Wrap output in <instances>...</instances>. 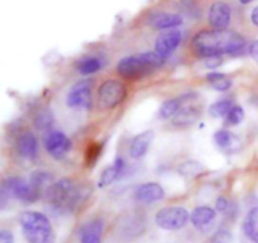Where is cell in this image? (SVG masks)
<instances>
[{
	"label": "cell",
	"instance_id": "1",
	"mask_svg": "<svg viewBox=\"0 0 258 243\" xmlns=\"http://www.w3.org/2000/svg\"><path fill=\"white\" fill-rule=\"evenodd\" d=\"M246 40L239 33L231 30H202L191 40V49L202 59L239 52Z\"/></svg>",
	"mask_w": 258,
	"mask_h": 243
},
{
	"label": "cell",
	"instance_id": "2",
	"mask_svg": "<svg viewBox=\"0 0 258 243\" xmlns=\"http://www.w3.org/2000/svg\"><path fill=\"white\" fill-rule=\"evenodd\" d=\"M87 196L88 192L70 178L55 181L45 191V201L58 213L75 212Z\"/></svg>",
	"mask_w": 258,
	"mask_h": 243
},
{
	"label": "cell",
	"instance_id": "3",
	"mask_svg": "<svg viewBox=\"0 0 258 243\" xmlns=\"http://www.w3.org/2000/svg\"><path fill=\"white\" fill-rule=\"evenodd\" d=\"M23 234L28 243H54L55 236L44 214L35 211L22 212L19 216Z\"/></svg>",
	"mask_w": 258,
	"mask_h": 243
},
{
	"label": "cell",
	"instance_id": "4",
	"mask_svg": "<svg viewBox=\"0 0 258 243\" xmlns=\"http://www.w3.org/2000/svg\"><path fill=\"white\" fill-rule=\"evenodd\" d=\"M164 65V58L156 52H145L125 57L117 63V72L126 78H139L150 75Z\"/></svg>",
	"mask_w": 258,
	"mask_h": 243
},
{
	"label": "cell",
	"instance_id": "5",
	"mask_svg": "<svg viewBox=\"0 0 258 243\" xmlns=\"http://www.w3.org/2000/svg\"><path fill=\"white\" fill-rule=\"evenodd\" d=\"M2 192L8 197L18 199L23 203H34L39 198V192L23 178L18 176H8L3 180Z\"/></svg>",
	"mask_w": 258,
	"mask_h": 243
},
{
	"label": "cell",
	"instance_id": "6",
	"mask_svg": "<svg viewBox=\"0 0 258 243\" xmlns=\"http://www.w3.org/2000/svg\"><path fill=\"white\" fill-rule=\"evenodd\" d=\"M125 85L120 80H107L98 88V105L101 108L110 110L120 105L126 97Z\"/></svg>",
	"mask_w": 258,
	"mask_h": 243
},
{
	"label": "cell",
	"instance_id": "7",
	"mask_svg": "<svg viewBox=\"0 0 258 243\" xmlns=\"http://www.w3.org/2000/svg\"><path fill=\"white\" fill-rule=\"evenodd\" d=\"M189 216V212L183 207H166L156 213L155 222L165 231H176L185 226Z\"/></svg>",
	"mask_w": 258,
	"mask_h": 243
},
{
	"label": "cell",
	"instance_id": "8",
	"mask_svg": "<svg viewBox=\"0 0 258 243\" xmlns=\"http://www.w3.org/2000/svg\"><path fill=\"white\" fill-rule=\"evenodd\" d=\"M43 143H44L45 150L55 160H60L67 156L72 148V143L67 138V135L58 130H52L47 133V135L43 139Z\"/></svg>",
	"mask_w": 258,
	"mask_h": 243
},
{
	"label": "cell",
	"instance_id": "9",
	"mask_svg": "<svg viewBox=\"0 0 258 243\" xmlns=\"http://www.w3.org/2000/svg\"><path fill=\"white\" fill-rule=\"evenodd\" d=\"M67 106L90 110L92 107V82L86 80L76 83L67 96Z\"/></svg>",
	"mask_w": 258,
	"mask_h": 243
},
{
	"label": "cell",
	"instance_id": "10",
	"mask_svg": "<svg viewBox=\"0 0 258 243\" xmlns=\"http://www.w3.org/2000/svg\"><path fill=\"white\" fill-rule=\"evenodd\" d=\"M181 42V32L178 29L164 30L155 40V52L163 58L168 57L179 47Z\"/></svg>",
	"mask_w": 258,
	"mask_h": 243
},
{
	"label": "cell",
	"instance_id": "11",
	"mask_svg": "<svg viewBox=\"0 0 258 243\" xmlns=\"http://www.w3.org/2000/svg\"><path fill=\"white\" fill-rule=\"evenodd\" d=\"M183 23V17L176 13L166 12H155L150 13L146 18V24L150 25L154 29L169 30L174 29L175 27Z\"/></svg>",
	"mask_w": 258,
	"mask_h": 243
},
{
	"label": "cell",
	"instance_id": "12",
	"mask_svg": "<svg viewBox=\"0 0 258 243\" xmlns=\"http://www.w3.org/2000/svg\"><path fill=\"white\" fill-rule=\"evenodd\" d=\"M208 22L214 30H227L231 23V8L226 3H214L209 8Z\"/></svg>",
	"mask_w": 258,
	"mask_h": 243
},
{
	"label": "cell",
	"instance_id": "13",
	"mask_svg": "<svg viewBox=\"0 0 258 243\" xmlns=\"http://www.w3.org/2000/svg\"><path fill=\"white\" fill-rule=\"evenodd\" d=\"M105 222L101 218L92 219L80 228L81 243H101Z\"/></svg>",
	"mask_w": 258,
	"mask_h": 243
},
{
	"label": "cell",
	"instance_id": "14",
	"mask_svg": "<svg viewBox=\"0 0 258 243\" xmlns=\"http://www.w3.org/2000/svg\"><path fill=\"white\" fill-rule=\"evenodd\" d=\"M135 198L143 203H153L164 198V189L158 183H145L135 189Z\"/></svg>",
	"mask_w": 258,
	"mask_h": 243
},
{
	"label": "cell",
	"instance_id": "15",
	"mask_svg": "<svg viewBox=\"0 0 258 243\" xmlns=\"http://www.w3.org/2000/svg\"><path fill=\"white\" fill-rule=\"evenodd\" d=\"M17 150L20 156L34 160L38 156V140L32 133H23L18 138Z\"/></svg>",
	"mask_w": 258,
	"mask_h": 243
},
{
	"label": "cell",
	"instance_id": "16",
	"mask_svg": "<svg viewBox=\"0 0 258 243\" xmlns=\"http://www.w3.org/2000/svg\"><path fill=\"white\" fill-rule=\"evenodd\" d=\"M154 140V131L148 130L144 133L138 134L135 138L133 139L130 145V155L134 159H140L148 153L149 148H150L151 143Z\"/></svg>",
	"mask_w": 258,
	"mask_h": 243
},
{
	"label": "cell",
	"instance_id": "17",
	"mask_svg": "<svg viewBox=\"0 0 258 243\" xmlns=\"http://www.w3.org/2000/svg\"><path fill=\"white\" fill-rule=\"evenodd\" d=\"M216 218V211L211 207L201 206L197 207L190 214V221L196 228L198 229H206L207 227L211 226L212 222Z\"/></svg>",
	"mask_w": 258,
	"mask_h": 243
},
{
	"label": "cell",
	"instance_id": "18",
	"mask_svg": "<svg viewBox=\"0 0 258 243\" xmlns=\"http://www.w3.org/2000/svg\"><path fill=\"white\" fill-rule=\"evenodd\" d=\"M125 170V161L121 156H117L116 160L113 161V164L108 168H106L105 170L101 174L100 181H98V187L103 188V187H107L110 184H112L116 179H118L121 176V174Z\"/></svg>",
	"mask_w": 258,
	"mask_h": 243
},
{
	"label": "cell",
	"instance_id": "19",
	"mask_svg": "<svg viewBox=\"0 0 258 243\" xmlns=\"http://www.w3.org/2000/svg\"><path fill=\"white\" fill-rule=\"evenodd\" d=\"M201 116V110L196 106H186L181 107L179 112L173 117V124L176 126H186L196 123Z\"/></svg>",
	"mask_w": 258,
	"mask_h": 243
},
{
	"label": "cell",
	"instance_id": "20",
	"mask_svg": "<svg viewBox=\"0 0 258 243\" xmlns=\"http://www.w3.org/2000/svg\"><path fill=\"white\" fill-rule=\"evenodd\" d=\"M243 232L249 241L258 243V207H254L247 213L243 222Z\"/></svg>",
	"mask_w": 258,
	"mask_h": 243
},
{
	"label": "cell",
	"instance_id": "21",
	"mask_svg": "<svg viewBox=\"0 0 258 243\" xmlns=\"http://www.w3.org/2000/svg\"><path fill=\"white\" fill-rule=\"evenodd\" d=\"M188 98H191L190 93H189V95L181 96V97L171 98V100L165 101V102L161 105L160 110H159V116H160V118L166 120V118L174 117L181 108V105H183L184 101L188 100Z\"/></svg>",
	"mask_w": 258,
	"mask_h": 243
},
{
	"label": "cell",
	"instance_id": "22",
	"mask_svg": "<svg viewBox=\"0 0 258 243\" xmlns=\"http://www.w3.org/2000/svg\"><path fill=\"white\" fill-rule=\"evenodd\" d=\"M214 141L222 150H234L238 148L239 140L234 134L228 130H218L214 134Z\"/></svg>",
	"mask_w": 258,
	"mask_h": 243
},
{
	"label": "cell",
	"instance_id": "23",
	"mask_svg": "<svg viewBox=\"0 0 258 243\" xmlns=\"http://www.w3.org/2000/svg\"><path fill=\"white\" fill-rule=\"evenodd\" d=\"M29 183L32 184V186L34 187V188L40 193V192H42L44 188H45V191H47V189L52 186L53 175L50 173H48V171H44V170H35V171H33L32 175H30Z\"/></svg>",
	"mask_w": 258,
	"mask_h": 243
},
{
	"label": "cell",
	"instance_id": "24",
	"mask_svg": "<svg viewBox=\"0 0 258 243\" xmlns=\"http://www.w3.org/2000/svg\"><path fill=\"white\" fill-rule=\"evenodd\" d=\"M206 78L214 90L221 91V92L229 90L232 87V85H233L231 77H228V76L221 72H211L207 75Z\"/></svg>",
	"mask_w": 258,
	"mask_h": 243
},
{
	"label": "cell",
	"instance_id": "25",
	"mask_svg": "<svg viewBox=\"0 0 258 243\" xmlns=\"http://www.w3.org/2000/svg\"><path fill=\"white\" fill-rule=\"evenodd\" d=\"M102 67V60L97 57H88L85 59L80 60L77 65V70L81 75L87 76L93 75V73L98 72Z\"/></svg>",
	"mask_w": 258,
	"mask_h": 243
},
{
	"label": "cell",
	"instance_id": "26",
	"mask_svg": "<svg viewBox=\"0 0 258 243\" xmlns=\"http://www.w3.org/2000/svg\"><path fill=\"white\" fill-rule=\"evenodd\" d=\"M233 103H232L231 100H221L217 101V102L212 103L208 108V113L214 118L224 117L231 112V110L233 108Z\"/></svg>",
	"mask_w": 258,
	"mask_h": 243
},
{
	"label": "cell",
	"instance_id": "27",
	"mask_svg": "<svg viewBox=\"0 0 258 243\" xmlns=\"http://www.w3.org/2000/svg\"><path fill=\"white\" fill-rule=\"evenodd\" d=\"M34 126L37 130L39 131H45L53 125L54 123V117H53L52 111H49L48 108H44V110L39 111V112L35 115L34 117Z\"/></svg>",
	"mask_w": 258,
	"mask_h": 243
},
{
	"label": "cell",
	"instance_id": "28",
	"mask_svg": "<svg viewBox=\"0 0 258 243\" xmlns=\"http://www.w3.org/2000/svg\"><path fill=\"white\" fill-rule=\"evenodd\" d=\"M203 171V166L202 164H199L198 161L189 160L185 163H181L178 166V173L180 175L186 176V178H194V176L199 175V174Z\"/></svg>",
	"mask_w": 258,
	"mask_h": 243
},
{
	"label": "cell",
	"instance_id": "29",
	"mask_svg": "<svg viewBox=\"0 0 258 243\" xmlns=\"http://www.w3.org/2000/svg\"><path fill=\"white\" fill-rule=\"evenodd\" d=\"M244 118V111L241 106H234L233 108L231 110V112L227 115L226 124L227 126H237L238 124H241Z\"/></svg>",
	"mask_w": 258,
	"mask_h": 243
},
{
	"label": "cell",
	"instance_id": "30",
	"mask_svg": "<svg viewBox=\"0 0 258 243\" xmlns=\"http://www.w3.org/2000/svg\"><path fill=\"white\" fill-rule=\"evenodd\" d=\"M232 239H233V237H232L231 232H229L228 229L222 228L218 229V231L212 236L211 243H232Z\"/></svg>",
	"mask_w": 258,
	"mask_h": 243
},
{
	"label": "cell",
	"instance_id": "31",
	"mask_svg": "<svg viewBox=\"0 0 258 243\" xmlns=\"http://www.w3.org/2000/svg\"><path fill=\"white\" fill-rule=\"evenodd\" d=\"M101 153V148L98 145H91L87 151V163L88 165H93L96 160H97L98 155Z\"/></svg>",
	"mask_w": 258,
	"mask_h": 243
},
{
	"label": "cell",
	"instance_id": "32",
	"mask_svg": "<svg viewBox=\"0 0 258 243\" xmlns=\"http://www.w3.org/2000/svg\"><path fill=\"white\" fill-rule=\"evenodd\" d=\"M222 65V55H216V57H211L204 59V67L208 70H213V68L219 67Z\"/></svg>",
	"mask_w": 258,
	"mask_h": 243
},
{
	"label": "cell",
	"instance_id": "33",
	"mask_svg": "<svg viewBox=\"0 0 258 243\" xmlns=\"http://www.w3.org/2000/svg\"><path fill=\"white\" fill-rule=\"evenodd\" d=\"M229 202L227 201V198H224V197H218L216 201V209L218 212H221V213H226L227 211H228L229 208Z\"/></svg>",
	"mask_w": 258,
	"mask_h": 243
},
{
	"label": "cell",
	"instance_id": "34",
	"mask_svg": "<svg viewBox=\"0 0 258 243\" xmlns=\"http://www.w3.org/2000/svg\"><path fill=\"white\" fill-rule=\"evenodd\" d=\"M0 243H14V236L8 229L0 231Z\"/></svg>",
	"mask_w": 258,
	"mask_h": 243
},
{
	"label": "cell",
	"instance_id": "35",
	"mask_svg": "<svg viewBox=\"0 0 258 243\" xmlns=\"http://www.w3.org/2000/svg\"><path fill=\"white\" fill-rule=\"evenodd\" d=\"M249 54H251V57L253 58L254 62L258 65V39L252 42L251 45H249Z\"/></svg>",
	"mask_w": 258,
	"mask_h": 243
},
{
	"label": "cell",
	"instance_id": "36",
	"mask_svg": "<svg viewBox=\"0 0 258 243\" xmlns=\"http://www.w3.org/2000/svg\"><path fill=\"white\" fill-rule=\"evenodd\" d=\"M251 20H252V23L256 25V27H258V7L253 8V10H252Z\"/></svg>",
	"mask_w": 258,
	"mask_h": 243
},
{
	"label": "cell",
	"instance_id": "37",
	"mask_svg": "<svg viewBox=\"0 0 258 243\" xmlns=\"http://www.w3.org/2000/svg\"><path fill=\"white\" fill-rule=\"evenodd\" d=\"M239 3H241V4L246 5V4H248V3H251V0H241V2H239Z\"/></svg>",
	"mask_w": 258,
	"mask_h": 243
}]
</instances>
